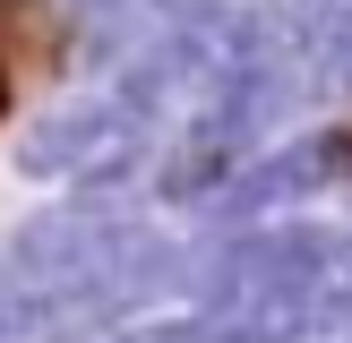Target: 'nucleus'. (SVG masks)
I'll list each match as a JSON object with an SVG mask.
<instances>
[{
  "label": "nucleus",
  "mask_w": 352,
  "mask_h": 343,
  "mask_svg": "<svg viewBox=\"0 0 352 343\" xmlns=\"http://www.w3.org/2000/svg\"><path fill=\"white\" fill-rule=\"evenodd\" d=\"M60 34V17H52V0H0V129H9L17 112V86H26V60Z\"/></svg>",
  "instance_id": "obj_1"
}]
</instances>
